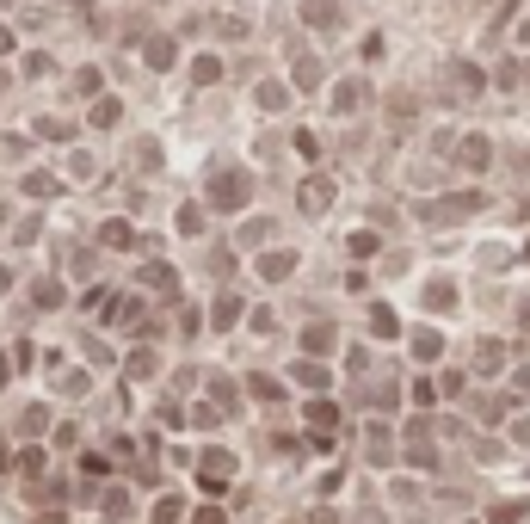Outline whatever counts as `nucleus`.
I'll return each instance as SVG.
<instances>
[{"label": "nucleus", "instance_id": "30", "mask_svg": "<svg viewBox=\"0 0 530 524\" xmlns=\"http://www.w3.org/2000/svg\"><path fill=\"white\" fill-rule=\"evenodd\" d=\"M191 74H198V81H216V74H222V62H216V56H198V62H191Z\"/></svg>", "mask_w": 530, "mask_h": 524}, {"label": "nucleus", "instance_id": "28", "mask_svg": "<svg viewBox=\"0 0 530 524\" xmlns=\"http://www.w3.org/2000/svg\"><path fill=\"white\" fill-rule=\"evenodd\" d=\"M346 247H352V254H358V260H370V254H377V235H370V229H358V235H352V241H346Z\"/></svg>", "mask_w": 530, "mask_h": 524}, {"label": "nucleus", "instance_id": "22", "mask_svg": "<svg viewBox=\"0 0 530 524\" xmlns=\"http://www.w3.org/2000/svg\"><path fill=\"white\" fill-rule=\"evenodd\" d=\"M247 395H260V401H284V383H277V377H247Z\"/></svg>", "mask_w": 530, "mask_h": 524}, {"label": "nucleus", "instance_id": "38", "mask_svg": "<svg viewBox=\"0 0 530 524\" xmlns=\"http://www.w3.org/2000/svg\"><path fill=\"white\" fill-rule=\"evenodd\" d=\"M6 290H12V271H6V265H0V296H6Z\"/></svg>", "mask_w": 530, "mask_h": 524}, {"label": "nucleus", "instance_id": "35", "mask_svg": "<svg viewBox=\"0 0 530 524\" xmlns=\"http://www.w3.org/2000/svg\"><path fill=\"white\" fill-rule=\"evenodd\" d=\"M154 371V352H130V377H148Z\"/></svg>", "mask_w": 530, "mask_h": 524}, {"label": "nucleus", "instance_id": "13", "mask_svg": "<svg viewBox=\"0 0 530 524\" xmlns=\"http://www.w3.org/2000/svg\"><path fill=\"white\" fill-rule=\"evenodd\" d=\"M179 62V43L173 37H148V68H173Z\"/></svg>", "mask_w": 530, "mask_h": 524}, {"label": "nucleus", "instance_id": "11", "mask_svg": "<svg viewBox=\"0 0 530 524\" xmlns=\"http://www.w3.org/2000/svg\"><path fill=\"white\" fill-rule=\"evenodd\" d=\"M370 333H377V340H395V333H401V321H395L389 302H370Z\"/></svg>", "mask_w": 530, "mask_h": 524}, {"label": "nucleus", "instance_id": "6", "mask_svg": "<svg viewBox=\"0 0 530 524\" xmlns=\"http://www.w3.org/2000/svg\"><path fill=\"white\" fill-rule=\"evenodd\" d=\"M302 352L321 364V358L333 352V321H308V327H302Z\"/></svg>", "mask_w": 530, "mask_h": 524}, {"label": "nucleus", "instance_id": "10", "mask_svg": "<svg viewBox=\"0 0 530 524\" xmlns=\"http://www.w3.org/2000/svg\"><path fill=\"white\" fill-rule=\"evenodd\" d=\"M296 383H302V389H315V395H327L333 371H327V364H315V358H302V364H296Z\"/></svg>", "mask_w": 530, "mask_h": 524}, {"label": "nucleus", "instance_id": "29", "mask_svg": "<svg viewBox=\"0 0 530 524\" xmlns=\"http://www.w3.org/2000/svg\"><path fill=\"white\" fill-rule=\"evenodd\" d=\"M179 512H185V506H179V500H173V494H167V500H160V506H154V524H179Z\"/></svg>", "mask_w": 530, "mask_h": 524}, {"label": "nucleus", "instance_id": "21", "mask_svg": "<svg viewBox=\"0 0 530 524\" xmlns=\"http://www.w3.org/2000/svg\"><path fill=\"white\" fill-rule=\"evenodd\" d=\"M506 364V346L500 340H481V352H475V371H500Z\"/></svg>", "mask_w": 530, "mask_h": 524}, {"label": "nucleus", "instance_id": "19", "mask_svg": "<svg viewBox=\"0 0 530 524\" xmlns=\"http://www.w3.org/2000/svg\"><path fill=\"white\" fill-rule=\"evenodd\" d=\"M241 321V302L235 296H216V309H210V327H235Z\"/></svg>", "mask_w": 530, "mask_h": 524}, {"label": "nucleus", "instance_id": "2", "mask_svg": "<svg viewBox=\"0 0 530 524\" xmlns=\"http://www.w3.org/2000/svg\"><path fill=\"white\" fill-rule=\"evenodd\" d=\"M481 204H487V192L469 185V192H450L444 204H419V223H456V216H475Z\"/></svg>", "mask_w": 530, "mask_h": 524}, {"label": "nucleus", "instance_id": "7", "mask_svg": "<svg viewBox=\"0 0 530 524\" xmlns=\"http://www.w3.org/2000/svg\"><path fill=\"white\" fill-rule=\"evenodd\" d=\"M456 154H463V167H469V173H481V167L494 160V142H487V136H463V142H456Z\"/></svg>", "mask_w": 530, "mask_h": 524}, {"label": "nucleus", "instance_id": "14", "mask_svg": "<svg viewBox=\"0 0 530 524\" xmlns=\"http://www.w3.org/2000/svg\"><path fill=\"white\" fill-rule=\"evenodd\" d=\"M450 87H456L463 99H475V93H481V68H469V62H456V68H450Z\"/></svg>", "mask_w": 530, "mask_h": 524}, {"label": "nucleus", "instance_id": "36", "mask_svg": "<svg viewBox=\"0 0 530 524\" xmlns=\"http://www.w3.org/2000/svg\"><path fill=\"white\" fill-rule=\"evenodd\" d=\"M191 524H222V506H204V512H198Z\"/></svg>", "mask_w": 530, "mask_h": 524}, {"label": "nucleus", "instance_id": "20", "mask_svg": "<svg viewBox=\"0 0 530 524\" xmlns=\"http://www.w3.org/2000/svg\"><path fill=\"white\" fill-rule=\"evenodd\" d=\"M438 352H444V340H438L432 327H419V333H413V358H425V364H432Z\"/></svg>", "mask_w": 530, "mask_h": 524}, {"label": "nucleus", "instance_id": "25", "mask_svg": "<svg viewBox=\"0 0 530 524\" xmlns=\"http://www.w3.org/2000/svg\"><path fill=\"white\" fill-rule=\"evenodd\" d=\"M118 112H124L118 99H99V106H93V124H99V130H112V124H118Z\"/></svg>", "mask_w": 530, "mask_h": 524}, {"label": "nucleus", "instance_id": "16", "mask_svg": "<svg viewBox=\"0 0 530 524\" xmlns=\"http://www.w3.org/2000/svg\"><path fill=\"white\" fill-rule=\"evenodd\" d=\"M296 271V254H260V278H290Z\"/></svg>", "mask_w": 530, "mask_h": 524}, {"label": "nucleus", "instance_id": "31", "mask_svg": "<svg viewBox=\"0 0 530 524\" xmlns=\"http://www.w3.org/2000/svg\"><path fill=\"white\" fill-rule=\"evenodd\" d=\"M25 192H31V198H50V192H56V179H50V173H31V179H25Z\"/></svg>", "mask_w": 530, "mask_h": 524}, {"label": "nucleus", "instance_id": "8", "mask_svg": "<svg viewBox=\"0 0 530 524\" xmlns=\"http://www.w3.org/2000/svg\"><path fill=\"white\" fill-rule=\"evenodd\" d=\"M142 284H148V290H167V296H179V271H173V265H160V260L142 265Z\"/></svg>", "mask_w": 530, "mask_h": 524}, {"label": "nucleus", "instance_id": "9", "mask_svg": "<svg viewBox=\"0 0 530 524\" xmlns=\"http://www.w3.org/2000/svg\"><path fill=\"white\" fill-rule=\"evenodd\" d=\"M253 106H260V112H284V106H290V87H284V81H260V87H253Z\"/></svg>", "mask_w": 530, "mask_h": 524}, {"label": "nucleus", "instance_id": "4", "mask_svg": "<svg viewBox=\"0 0 530 524\" xmlns=\"http://www.w3.org/2000/svg\"><path fill=\"white\" fill-rule=\"evenodd\" d=\"M229 475H235V457H229V450H204V463H198L204 494H222V488H229Z\"/></svg>", "mask_w": 530, "mask_h": 524}, {"label": "nucleus", "instance_id": "24", "mask_svg": "<svg viewBox=\"0 0 530 524\" xmlns=\"http://www.w3.org/2000/svg\"><path fill=\"white\" fill-rule=\"evenodd\" d=\"M37 136L43 142H68V118H37Z\"/></svg>", "mask_w": 530, "mask_h": 524}, {"label": "nucleus", "instance_id": "5", "mask_svg": "<svg viewBox=\"0 0 530 524\" xmlns=\"http://www.w3.org/2000/svg\"><path fill=\"white\" fill-rule=\"evenodd\" d=\"M377 93H370V81L364 74H352V81H339V93H333V112H358V106H370Z\"/></svg>", "mask_w": 530, "mask_h": 524}, {"label": "nucleus", "instance_id": "33", "mask_svg": "<svg viewBox=\"0 0 530 524\" xmlns=\"http://www.w3.org/2000/svg\"><path fill=\"white\" fill-rule=\"evenodd\" d=\"M62 395H87V371H62Z\"/></svg>", "mask_w": 530, "mask_h": 524}, {"label": "nucleus", "instance_id": "18", "mask_svg": "<svg viewBox=\"0 0 530 524\" xmlns=\"http://www.w3.org/2000/svg\"><path fill=\"white\" fill-rule=\"evenodd\" d=\"M425 309H438V315H444V309H456V290H450L444 278H438V284H425Z\"/></svg>", "mask_w": 530, "mask_h": 524}, {"label": "nucleus", "instance_id": "37", "mask_svg": "<svg viewBox=\"0 0 530 524\" xmlns=\"http://www.w3.org/2000/svg\"><path fill=\"white\" fill-rule=\"evenodd\" d=\"M518 327H530V296H525V302H518Z\"/></svg>", "mask_w": 530, "mask_h": 524}, {"label": "nucleus", "instance_id": "23", "mask_svg": "<svg viewBox=\"0 0 530 524\" xmlns=\"http://www.w3.org/2000/svg\"><path fill=\"white\" fill-rule=\"evenodd\" d=\"M296 87H302V93H315V87H321V62H315V56H302V62H296Z\"/></svg>", "mask_w": 530, "mask_h": 524}, {"label": "nucleus", "instance_id": "40", "mask_svg": "<svg viewBox=\"0 0 530 524\" xmlns=\"http://www.w3.org/2000/svg\"><path fill=\"white\" fill-rule=\"evenodd\" d=\"M62 6H87V0H62Z\"/></svg>", "mask_w": 530, "mask_h": 524}, {"label": "nucleus", "instance_id": "1", "mask_svg": "<svg viewBox=\"0 0 530 524\" xmlns=\"http://www.w3.org/2000/svg\"><path fill=\"white\" fill-rule=\"evenodd\" d=\"M253 179L241 167H210V210H247Z\"/></svg>", "mask_w": 530, "mask_h": 524}, {"label": "nucleus", "instance_id": "15", "mask_svg": "<svg viewBox=\"0 0 530 524\" xmlns=\"http://www.w3.org/2000/svg\"><path fill=\"white\" fill-rule=\"evenodd\" d=\"M333 419H339L333 401H308V432H333Z\"/></svg>", "mask_w": 530, "mask_h": 524}, {"label": "nucleus", "instance_id": "39", "mask_svg": "<svg viewBox=\"0 0 530 524\" xmlns=\"http://www.w3.org/2000/svg\"><path fill=\"white\" fill-rule=\"evenodd\" d=\"M518 81H525V87H530V68H518Z\"/></svg>", "mask_w": 530, "mask_h": 524}, {"label": "nucleus", "instance_id": "32", "mask_svg": "<svg viewBox=\"0 0 530 524\" xmlns=\"http://www.w3.org/2000/svg\"><path fill=\"white\" fill-rule=\"evenodd\" d=\"M179 229H185V235H198V229H204V210H198V204H185V210H179Z\"/></svg>", "mask_w": 530, "mask_h": 524}, {"label": "nucleus", "instance_id": "26", "mask_svg": "<svg viewBox=\"0 0 530 524\" xmlns=\"http://www.w3.org/2000/svg\"><path fill=\"white\" fill-rule=\"evenodd\" d=\"M525 500H512V506H494V524H525Z\"/></svg>", "mask_w": 530, "mask_h": 524}, {"label": "nucleus", "instance_id": "12", "mask_svg": "<svg viewBox=\"0 0 530 524\" xmlns=\"http://www.w3.org/2000/svg\"><path fill=\"white\" fill-rule=\"evenodd\" d=\"M99 247H112V254H118V247H136V229H130V223H118V216H112V223L99 229Z\"/></svg>", "mask_w": 530, "mask_h": 524}, {"label": "nucleus", "instance_id": "27", "mask_svg": "<svg viewBox=\"0 0 530 524\" xmlns=\"http://www.w3.org/2000/svg\"><path fill=\"white\" fill-rule=\"evenodd\" d=\"M302 19H308V25H339V12H333V6H315V0L302 6Z\"/></svg>", "mask_w": 530, "mask_h": 524}, {"label": "nucleus", "instance_id": "3", "mask_svg": "<svg viewBox=\"0 0 530 524\" xmlns=\"http://www.w3.org/2000/svg\"><path fill=\"white\" fill-rule=\"evenodd\" d=\"M296 210H302V216H327V210H333V179H327V173H308L302 192H296Z\"/></svg>", "mask_w": 530, "mask_h": 524}, {"label": "nucleus", "instance_id": "34", "mask_svg": "<svg viewBox=\"0 0 530 524\" xmlns=\"http://www.w3.org/2000/svg\"><path fill=\"white\" fill-rule=\"evenodd\" d=\"M296 154H308V160L321 154V142H315V130H296Z\"/></svg>", "mask_w": 530, "mask_h": 524}, {"label": "nucleus", "instance_id": "17", "mask_svg": "<svg viewBox=\"0 0 530 524\" xmlns=\"http://www.w3.org/2000/svg\"><path fill=\"white\" fill-rule=\"evenodd\" d=\"M31 302H37V309H56V302H62V284H56V278H37V284H31Z\"/></svg>", "mask_w": 530, "mask_h": 524}]
</instances>
